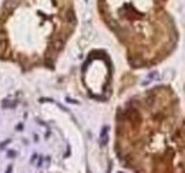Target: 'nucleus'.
<instances>
[{"label":"nucleus","instance_id":"1","mask_svg":"<svg viewBox=\"0 0 185 173\" xmlns=\"http://www.w3.org/2000/svg\"><path fill=\"white\" fill-rule=\"evenodd\" d=\"M77 24L74 0H4L0 58L23 70L53 67Z\"/></svg>","mask_w":185,"mask_h":173},{"label":"nucleus","instance_id":"2","mask_svg":"<svg viewBox=\"0 0 185 173\" xmlns=\"http://www.w3.org/2000/svg\"><path fill=\"white\" fill-rule=\"evenodd\" d=\"M170 0H97L101 20L127 48L132 67L161 61L175 47L177 29Z\"/></svg>","mask_w":185,"mask_h":173}]
</instances>
